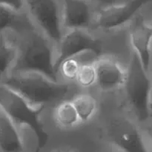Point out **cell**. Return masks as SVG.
<instances>
[{
    "instance_id": "cell-1",
    "label": "cell",
    "mask_w": 152,
    "mask_h": 152,
    "mask_svg": "<svg viewBox=\"0 0 152 152\" xmlns=\"http://www.w3.org/2000/svg\"><path fill=\"white\" fill-rule=\"evenodd\" d=\"M53 45L37 28L28 31L21 47L18 48L13 69L16 72L40 74L52 81L59 82Z\"/></svg>"
},
{
    "instance_id": "cell-2",
    "label": "cell",
    "mask_w": 152,
    "mask_h": 152,
    "mask_svg": "<svg viewBox=\"0 0 152 152\" xmlns=\"http://www.w3.org/2000/svg\"><path fill=\"white\" fill-rule=\"evenodd\" d=\"M36 108L58 103L71 91L69 83L54 82L42 75L33 73L15 72L2 82Z\"/></svg>"
},
{
    "instance_id": "cell-3",
    "label": "cell",
    "mask_w": 152,
    "mask_h": 152,
    "mask_svg": "<svg viewBox=\"0 0 152 152\" xmlns=\"http://www.w3.org/2000/svg\"><path fill=\"white\" fill-rule=\"evenodd\" d=\"M0 109L5 113L16 126H27L36 134L37 148L40 152L48 141V134L41 120L43 108L31 105L17 92L6 85L0 84Z\"/></svg>"
},
{
    "instance_id": "cell-4",
    "label": "cell",
    "mask_w": 152,
    "mask_h": 152,
    "mask_svg": "<svg viewBox=\"0 0 152 152\" xmlns=\"http://www.w3.org/2000/svg\"><path fill=\"white\" fill-rule=\"evenodd\" d=\"M124 88L137 120L143 124L151 117L152 80L135 54Z\"/></svg>"
},
{
    "instance_id": "cell-5",
    "label": "cell",
    "mask_w": 152,
    "mask_h": 152,
    "mask_svg": "<svg viewBox=\"0 0 152 152\" xmlns=\"http://www.w3.org/2000/svg\"><path fill=\"white\" fill-rule=\"evenodd\" d=\"M25 5L36 28L56 46L64 34L59 0H25Z\"/></svg>"
},
{
    "instance_id": "cell-6",
    "label": "cell",
    "mask_w": 152,
    "mask_h": 152,
    "mask_svg": "<svg viewBox=\"0 0 152 152\" xmlns=\"http://www.w3.org/2000/svg\"><path fill=\"white\" fill-rule=\"evenodd\" d=\"M93 53L96 56L102 55V44L85 29L65 31L59 42L56 45V65L68 58L76 57L83 53Z\"/></svg>"
},
{
    "instance_id": "cell-7",
    "label": "cell",
    "mask_w": 152,
    "mask_h": 152,
    "mask_svg": "<svg viewBox=\"0 0 152 152\" xmlns=\"http://www.w3.org/2000/svg\"><path fill=\"white\" fill-rule=\"evenodd\" d=\"M152 0H129L102 7L96 13L94 27L104 31H111L123 26L139 14Z\"/></svg>"
},
{
    "instance_id": "cell-8",
    "label": "cell",
    "mask_w": 152,
    "mask_h": 152,
    "mask_svg": "<svg viewBox=\"0 0 152 152\" xmlns=\"http://www.w3.org/2000/svg\"><path fill=\"white\" fill-rule=\"evenodd\" d=\"M96 71V86L101 91L111 92L124 88L129 69L115 58L107 56H97L94 61Z\"/></svg>"
},
{
    "instance_id": "cell-9",
    "label": "cell",
    "mask_w": 152,
    "mask_h": 152,
    "mask_svg": "<svg viewBox=\"0 0 152 152\" xmlns=\"http://www.w3.org/2000/svg\"><path fill=\"white\" fill-rule=\"evenodd\" d=\"M64 32L68 30H88L94 24L93 1L91 0H59Z\"/></svg>"
},
{
    "instance_id": "cell-10",
    "label": "cell",
    "mask_w": 152,
    "mask_h": 152,
    "mask_svg": "<svg viewBox=\"0 0 152 152\" xmlns=\"http://www.w3.org/2000/svg\"><path fill=\"white\" fill-rule=\"evenodd\" d=\"M142 15H137L130 31V42L141 65L149 74L152 25Z\"/></svg>"
},
{
    "instance_id": "cell-11",
    "label": "cell",
    "mask_w": 152,
    "mask_h": 152,
    "mask_svg": "<svg viewBox=\"0 0 152 152\" xmlns=\"http://www.w3.org/2000/svg\"><path fill=\"white\" fill-rule=\"evenodd\" d=\"M112 143L123 152H149L143 135L134 125H120L111 135Z\"/></svg>"
},
{
    "instance_id": "cell-12",
    "label": "cell",
    "mask_w": 152,
    "mask_h": 152,
    "mask_svg": "<svg viewBox=\"0 0 152 152\" xmlns=\"http://www.w3.org/2000/svg\"><path fill=\"white\" fill-rule=\"evenodd\" d=\"M0 152H25L24 141L18 127L0 109Z\"/></svg>"
},
{
    "instance_id": "cell-13",
    "label": "cell",
    "mask_w": 152,
    "mask_h": 152,
    "mask_svg": "<svg viewBox=\"0 0 152 152\" xmlns=\"http://www.w3.org/2000/svg\"><path fill=\"white\" fill-rule=\"evenodd\" d=\"M8 28L28 32L36 28V26L27 12L17 11L0 4V32Z\"/></svg>"
},
{
    "instance_id": "cell-14",
    "label": "cell",
    "mask_w": 152,
    "mask_h": 152,
    "mask_svg": "<svg viewBox=\"0 0 152 152\" xmlns=\"http://www.w3.org/2000/svg\"><path fill=\"white\" fill-rule=\"evenodd\" d=\"M53 120L56 126L63 129H74L82 123L72 101L68 99L56 103L53 110Z\"/></svg>"
},
{
    "instance_id": "cell-15",
    "label": "cell",
    "mask_w": 152,
    "mask_h": 152,
    "mask_svg": "<svg viewBox=\"0 0 152 152\" xmlns=\"http://www.w3.org/2000/svg\"><path fill=\"white\" fill-rule=\"evenodd\" d=\"M71 101L75 106L82 123L90 121L96 116L98 111V102L91 94H77Z\"/></svg>"
},
{
    "instance_id": "cell-16",
    "label": "cell",
    "mask_w": 152,
    "mask_h": 152,
    "mask_svg": "<svg viewBox=\"0 0 152 152\" xmlns=\"http://www.w3.org/2000/svg\"><path fill=\"white\" fill-rule=\"evenodd\" d=\"M18 56V48L0 35V79L7 75L10 69L14 68Z\"/></svg>"
},
{
    "instance_id": "cell-17",
    "label": "cell",
    "mask_w": 152,
    "mask_h": 152,
    "mask_svg": "<svg viewBox=\"0 0 152 152\" xmlns=\"http://www.w3.org/2000/svg\"><path fill=\"white\" fill-rule=\"evenodd\" d=\"M75 82L84 88H89L96 84V71L94 62L81 63Z\"/></svg>"
},
{
    "instance_id": "cell-18",
    "label": "cell",
    "mask_w": 152,
    "mask_h": 152,
    "mask_svg": "<svg viewBox=\"0 0 152 152\" xmlns=\"http://www.w3.org/2000/svg\"><path fill=\"white\" fill-rule=\"evenodd\" d=\"M81 62L76 57H71L62 60L57 65L59 75L68 82L76 81Z\"/></svg>"
},
{
    "instance_id": "cell-19",
    "label": "cell",
    "mask_w": 152,
    "mask_h": 152,
    "mask_svg": "<svg viewBox=\"0 0 152 152\" xmlns=\"http://www.w3.org/2000/svg\"><path fill=\"white\" fill-rule=\"evenodd\" d=\"M0 4L8 6L17 11H25V0H0Z\"/></svg>"
},
{
    "instance_id": "cell-20",
    "label": "cell",
    "mask_w": 152,
    "mask_h": 152,
    "mask_svg": "<svg viewBox=\"0 0 152 152\" xmlns=\"http://www.w3.org/2000/svg\"><path fill=\"white\" fill-rule=\"evenodd\" d=\"M142 125L145 128V132L146 133L147 136L148 137V140H149L152 152V117H150V118Z\"/></svg>"
},
{
    "instance_id": "cell-21",
    "label": "cell",
    "mask_w": 152,
    "mask_h": 152,
    "mask_svg": "<svg viewBox=\"0 0 152 152\" xmlns=\"http://www.w3.org/2000/svg\"><path fill=\"white\" fill-rule=\"evenodd\" d=\"M91 1L94 3H98V4H102L103 7L119 2V0H91Z\"/></svg>"
},
{
    "instance_id": "cell-22",
    "label": "cell",
    "mask_w": 152,
    "mask_h": 152,
    "mask_svg": "<svg viewBox=\"0 0 152 152\" xmlns=\"http://www.w3.org/2000/svg\"><path fill=\"white\" fill-rule=\"evenodd\" d=\"M149 74H150V76H151V74H152V44H151V61H150ZM151 80H152V77H151Z\"/></svg>"
},
{
    "instance_id": "cell-23",
    "label": "cell",
    "mask_w": 152,
    "mask_h": 152,
    "mask_svg": "<svg viewBox=\"0 0 152 152\" xmlns=\"http://www.w3.org/2000/svg\"><path fill=\"white\" fill-rule=\"evenodd\" d=\"M146 19H147V20L149 22V23L152 25V14H151V16H150V18H148H148H146Z\"/></svg>"
},
{
    "instance_id": "cell-24",
    "label": "cell",
    "mask_w": 152,
    "mask_h": 152,
    "mask_svg": "<svg viewBox=\"0 0 152 152\" xmlns=\"http://www.w3.org/2000/svg\"><path fill=\"white\" fill-rule=\"evenodd\" d=\"M53 152H69L68 151H62V150H60V151H53Z\"/></svg>"
},
{
    "instance_id": "cell-25",
    "label": "cell",
    "mask_w": 152,
    "mask_h": 152,
    "mask_svg": "<svg viewBox=\"0 0 152 152\" xmlns=\"http://www.w3.org/2000/svg\"><path fill=\"white\" fill-rule=\"evenodd\" d=\"M150 108H151V111H152V101L151 102V104H150Z\"/></svg>"
},
{
    "instance_id": "cell-26",
    "label": "cell",
    "mask_w": 152,
    "mask_h": 152,
    "mask_svg": "<svg viewBox=\"0 0 152 152\" xmlns=\"http://www.w3.org/2000/svg\"><path fill=\"white\" fill-rule=\"evenodd\" d=\"M151 117H152V111H151Z\"/></svg>"
}]
</instances>
